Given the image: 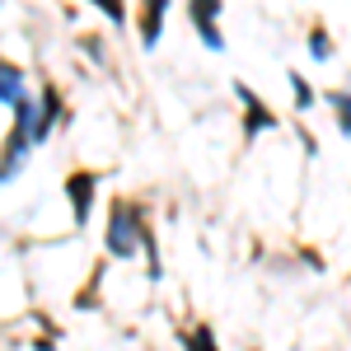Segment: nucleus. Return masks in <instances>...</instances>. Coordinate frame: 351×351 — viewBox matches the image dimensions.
Here are the masks:
<instances>
[{
    "instance_id": "obj_1",
    "label": "nucleus",
    "mask_w": 351,
    "mask_h": 351,
    "mask_svg": "<svg viewBox=\"0 0 351 351\" xmlns=\"http://www.w3.org/2000/svg\"><path fill=\"white\" fill-rule=\"evenodd\" d=\"M145 225H150V220H145V206H141L136 197H117L108 206V234H104V239H108V258H122V263L136 258Z\"/></svg>"
},
{
    "instance_id": "obj_14",
    "label": "nucleus",
    "mask_w": 351,
    "mask_h": 351,
    "mask_svg": "<svg viewBox=\"0 0 351 351\" xmlns=\"http://www.w3.org/2000/svg\"><path fill=\"white\" fill-rule=\"evenodd\" d=\"M99 286H104V267H94V281H89V291H80V295H75V304H80V309H89V304L99 300Z\"/></svg>"
},
{
    "instance_id": "obj_12",
    "label": "nucleus",
    "mask_w": 351,
    "mask_h": 351,
    "mask_svg": "<svg viewBox=\"0 0 351 351\" xmlns=\"http://www.w3.org/2000/svg\"><path fill=\"white\" fill-rule=\"evenodd\" d=\"M291 89H295V108H314V89H309V80L300 75V71H291Z\"/></svg>"
},
{
    "instance_id": "obj_13",
    "label": "nucleus",
    "mask_w": 351,
    "mask_h": 351,
    "mask_svg": "<svg viewBox=\"0 0 351 351\" xmlns=\"http://www.w3.org/2000/svg\"><path fill=\"white\" fill-rule=\"evenodd\" d=\"M89 5H99L104 14H108V24H127V0H89Z\"/></svg>"
},
{
    "instance_id": "obj_8",
    "label": "nucleus",
    "mask_w": 351,
    "mask_h": 351,
    "mask_svg": "<svg viewBox=\"0 0 351 351\" xmlns=\"http://www.w3.org/2000/svg\"><path fill=\"white\" fill-rule=\"evenodd\" d=\"M28 89H24V71L14 66V61H5L0 56V104H19Z\"/></svg>"
},
{
    "instance_id": "obj_9",
    "label": "nucleus",
    "mask_w": 351,
    "mask_h": 351,
    "mask_svg": "<svg viewBox=\"0 0 351 351\" xmlns=\"http://www.w3.org/2000/svg\"><path fill=\"white\" fill-rule=\"evenodd\" d=\"M309 52H314V61H332V38H328L324 24L309 28Z\"/></svg>"
},
{
    "instance_id": "obj_4",
    "label": "nucleus",
    "mask_w": 351,
    "mask_h": 351,
    "mask_svg": "<svg viewBox=\"0 0 351 351\" xmlns=\"http://www.w3.org/2000/svg\"><path fill=\"white\" fill-rule=\"evenodd\" d=\"M66 197H71V220H75V225H89V216H94V197H99V173H94V169L66 173Z\"/></svg>"
},
{
    "instance_id": "obj_7",
    "label": "nucleus",
    "mask_w": 351,
    "mask_h": 351,
    "mask_svg": "<svg viewBox=\"0 0 351 351\" xmlns=\"http://www.w3.org/2000/svg\"><path fill=\"white\" fill-rule=\"evenodd\" d=\"M164 14H169V0H141V47H145V52L160 47Z\"/></svg>"
},
{
    "instance_id": "obj_11",
    "label": "nucleus",
    "mask_w": 351,
    "mask_h": 351,
    "mask_svg": "<svg viewBox=\"0 0 351 351\" xmlns=\"http://www.w3.org/2000/svg\"><path fill=\"white\" fill-rule=\"evenodd\" d=\"M188 351H220V342H216V332H211V328L206 324H197L188 332Z\"/></svg>"
},
{
    "instance_id": "obj_5",
    "label": "nucleus",
    "mask_w": 351,
    "mask_h": 351,
    "mask_svg": "<svg viewBox=\"0 0 351 351\" xmlns=\"http://www.w3.org/2000/svg\"><path fill=\"white\" fill-rule=\"evenodd\" d=\"M234 99H239L243 104V136H248V141H253V136H263V132H271V127H276V112L267 108V104H263V99H258V94H253V84H243V80H234Z\"/></svg>"
},
{
    "instance_id": "obj_6",
    "label": "nucleus",
    "mask_w": 351,
    "mask_h": 351,
    "mask_svg": "<svg viewBox=\"0 0 351 351\" xmlns=\"http://www.w3.org/2000/svg\"><path fill=\"white\" fill-rule=\"evenodd\" d=\"M56 122H61V89L43 84V99L33 104V145H43L56 132Z\"/></svg>"
},
{
    "instance_id": "obj_10",
    "label": "nucleus",
    "mask_w": 351,
    "mask_h": 351,
    "mask_svg": "<svg viewBox=\"0 0 351 351\" xmlns=\"http://www.w3.org/2000/svg\"><path fill=\"white\" fill-rule=\"evenodd\" d=\"M328 99H332V108H337V127H342V136H351V89H332Z\"/></svg>"
},
{
    "instance_id": "obj_3",
    "label": "nucleus",
    "mask_w": 351,
    "mask_h": 351,
    "mask_svg": "<svg viewBox=\"0 0 351 351\" xmlns=\"http://www.w3.org/2000/svg\"><path fill=\"white\" fill-rule=\"evenodd\" d=\"M220 10H225V0H188V19H192V28H197V38L206 43V52H225Z\"/></svg>"
},
{
    "instance_id": "obj_2",
    "label": "nucleus",
    "mask_w": 351,
    "mask_h": 351,
    "mask_svg": "<svg viewBox=\"0 0 351 351\" xmlns=\"http://www.w3.org/2000/svg\"><path fill=\"white\" fill-rule=\"evenodd\" d=\"M14 108V127L5 136V145H0V183H10V178H19V169H24V155L33 150V99H19V104H10Z\"/></svg>"
}]
</instances>
